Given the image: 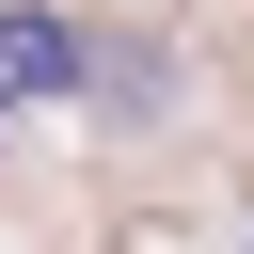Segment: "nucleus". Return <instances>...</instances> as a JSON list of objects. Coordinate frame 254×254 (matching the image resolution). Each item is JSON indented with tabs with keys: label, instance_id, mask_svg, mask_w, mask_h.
Masks as SVG:
<instances>
[{
	"label": "nucleus",
	"instance_id": "obj_1",
	"mask_svg": "<svg viewBox=\"0 0 254 254\" xmlns=\"http://www.w3.org/2000/svg\"><path fill=\"white\" fill-rule=\"evenodd\" d=\"M48 79H79V32L16 0V16H0V111H16V95H48Z\"/></svg>",
	"mask_w": 254,
	"mask_h": 254
}]
</instances>
